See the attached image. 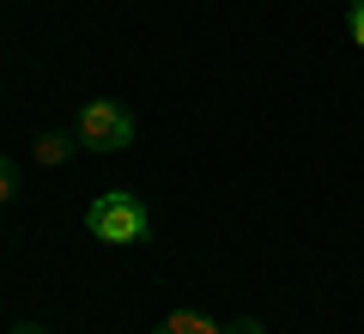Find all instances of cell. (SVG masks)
<instances>
[{
    "instance_id": "3957f363",
    "label": "cell",
    "mask_w": 364,
    "mask_h": 334,
    "mask_svg": "<svg viewBox=\"0 0 364 334\" xmlns=\"http://www.w3.org/2000/svg\"><path fill=\"white\" fill-rule=\"evenodd\" d=\"M152 334H225L219 322H207L200 310H176V316L164 322V328H152Z\"/></svg>"
},
{
    "instance_id": "5b68a950",
    "label": "cell",
    "mask_w": 364,
    "mask_h": 334,
    "mask_svg": "<svg viewBox=\"0 0 364 334\" xmlns=\"http://www.w3.org/2000/svg\"><path fill=\"white\" fill-rule=\"evenodd\" d=\"M13 189H18V170H13V158H0V201H13Z\"/></svg>"
},
{
    "instance_id": "ba28073f",
    "label": "cell",
    "mask_w": 364,
    "mask_h": 334,
    "mask_svg": "<svg viewBox=\"0 0 364 334\" xmlns=\"http://www.w3.org/2000/svg\"><path fill=\"white\" fill-rule=\"evenodd\" d=\"M13 334H49V328H37V322H18V328Z\"/></svg>"
},
{
    "instance_id": "6da1fadb",
    "label": "cell",
    "mask_w": 364,
    "mask_h": 334,
    "mask_svg": "<svg viewBox=\"0 0 364 334\" xmlns=\"http://www.w3.org/2000/svg\"><path fill=\"white\" fill-rule=\"evenodd\" d=\"M85 231L97 237V244H140V237L152 231V213H146V201H140V194L109 189V194H97V201H91Z\"/></svg>"
},
{
    "instance_id": "8992f818",
    "label": "cell",
    "mask_w": 364,
    "mask_h": 334,
    "mask_svg": "<svg viewBox=\"0 0 364 334\" xmlns=\"http://www.w3.org/2000/svg\"><path fill=\"white\" fill-rule=\"evenodd\" d=\"M346 25H352V37L364 43V0H352V13H346Z\"/></svg>"
},
{
    "instance_id": "7a4b0ae2",
    "label": "cell",
    "mask_w": 364,
    "mask_h": 334,
    "mask_svg": "<svg viewBox=\"0 0 364 334\" xmlns=\"http://www.w3.org/2000/svg\"><path fill=\"white\" fill-rule=\"evenodd\" d=\"M128 140H134V116L122 103L91 98L85 110H79V146H85V152H122Z\"/></svg>"
},
{
    "instance_id": "277c9868",
    "label": "cell",
    "mask_w": 364,
    "mask_h": 334,
    "mask_svg": "<svg viewBox=\"0 0 364 334\" xmlns=\"http://www.w3.org/2000/svg\"><path fill=\"white\" fill-rule=\"evenodd\" d=\"M67 158H73V140L67 134H43L37 140V165H67Z\"/></svg>"
},
{
    "instance_id": "52a82bcc",
    "label": "cell",
    "mask_w": 364,
    "mask_h": 334,
    "mask_svg": "<svg viewBox=\"0 0 364 334\" xmlns=\"http://www.w3.org/2000/svg\"><path fill=\"white\" fill-rule=\"evenodd\" d=\"M225 334H267V328H261L255 316H243V322H231V328H225Z\"/></svg>"
}]
</instances>
